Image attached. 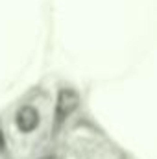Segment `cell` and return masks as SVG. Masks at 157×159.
Masks as SVG:
<instances>
[{
    "label": "cell",
    "instance_id": "cell-1",
    "mask_svg": "<svg viewBox=\"0 0 157 159\" xmlns=\"http://www.w3.org/2000/svg\"><path fill=\"white\" fill-rule=\"evenodd\" d=\"M79 104V96L74 89H61L57 94V104H56V117L57 122L67 119Z\"/></svg>",
    "mask_w": 157,
    "mask_h": 159
},
{
    "label": "cell",
    "instance_id": "cell-2",
    "mask_svg": "<svg viewBox=\"0 0 157 159\" xmlns=\"http://www.w3.org/2000/svg\"><path fill=\"white\" fill-rule=\"evenodd\" d=\"M15 124L24 133L34 131L39 126V113H37V109L32 107V106H22L17 111V115H15Z\"/></svg>",
    "mask_w": 157,
    "mask_h": 159
},
{
    "label": "cell",
    "instance_id": "cell-3",
    "mask_svg": "<svg viewBox=\"0 0 157 159\" xmlns=\"http://www.w3.org/2000/svg\"><path fill=\"white\" fill-rule=\"evenodd\" d=\"M4 148V135H2V129H0V150Z\"/></svg>",
    "mask_w": 157,
    "mask_h": 159
}]
</instances>
